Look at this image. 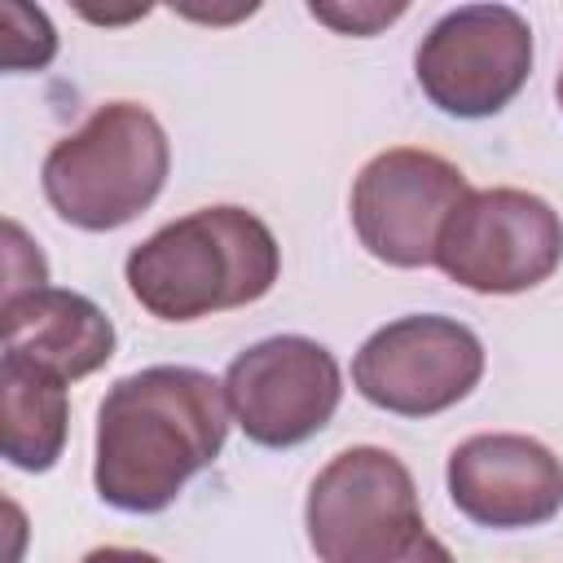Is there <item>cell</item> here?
<instances>
[{"label": "cell", "mask_w": 563, "mask_h": 563, "mask_svg": "<svg viewBox=\"0 0 563 563\" xmlns=\"http://www.w3.org/2000/svg\"><path fill=\"white\" fill-rule=\"evenodd\" d=\"M554 92H559V110H563V70H559V84H554Z\"/></svg>", "instance_id": "18"}, {"label": "cell", "mask_w": 563, "mask_h": 563, "mask_svg": "<svg viewBox=\"0 0 563 563\" xmlns=\"http://www.w3.org/2000/svg\"><path fill=\"white\" fill-rule=\"evenodd\" d=\"M387 563H453V554H449V545L440 541V537H431L427 528L400 550V554H391Z\"/></svg>", "instance_id": "16"}, {"label": "cell", "mask_w": 563, "mask_h": 563, "mask_svg": "<svg viewBox=\"0 0 563 563\" xmlns=\"http://www.w3.org/2000/svg\"><path fill=\"white\" fill-rule=\"evenodd\" d=\"M303 528L321 563H387L427 523L409 466L391 449L356 444L317 471Z\"/></svg>", "instance_id": "4"}, {"label": "cell", "mask_w": 563, "mask_h": 563, "mask_svg": "<svg viewBox=\"0 0 563 563\" xmlns=\"http://www.w3.org/2000/svg\"><path fill=\"white\" fill-rule=\"evenodd\" d=\"M4 356L53 374L57 383H75L97 374L114 356L110 317L79 290L40 286L18 299H0Z\"/></svg>", "instance_id": "11"}, {"label": "cell", "mask_w": 563, "mask_h": 563, "mask_svg": "<svg viewBox=\"0 0 563 563\" xmlns=\"http://www.w3.org/2000/svg\"><path fill=\"white\" fill-rule=\"evenodd\" d=\"M40 286H48V264H44L40 246L26 242L22 224L4 220V299H18Z\"/></svg>", "instance_id": "14"}, {"label": "cell", "mask_w": 563, "mask_h": 563, "mask_svg": "<svg viewBox=\"0 0 563 563\" xmlns=\"http://www.w3.org/2000/svg\"><path fill=\"white\" fill-rule=\"evenodd\" d=\"M224 383L194 365H150L119 378L97 409L92 488L123 515L167 510L229 435Z\"/></svg>", "instance_id": "1"}, {"label": "cell", "mask_w": 563, "mask_h": 563, "mask_svg": "<svg viewBox=\"0 0 563 563\" xmlns=\"http://www.w3.org/2000/svg\"><path fill=\"white\" fill-rule=\"evenodd\" d=\"M224 400L251 444L295 449L334 418L343 374L325 343L308 334H273L229 361Z\"/></svg>", "instance_id": "8"}, {"label": "cell", "mask_w": 563, "mask_h": 563, "mask_svg": "<svg viewBox=\"0 0 563 563\" xmlns=\"http://www.w3.org/2000/svg\"><path fill=\"white\" fill-rule=\"evenodd\" d=\"M0 57L9 70H44L57 53V31L48 22L44 9H31V4H18V0H4L0 4Z\"/></svg>", "instance_id": "13"}, {"label": "cell", "mask_w": 563, "mask_h": 563, "mask_svg": "<svg viewBox=\"0 0 563 563\" xmlns=\"http://www.w3.org/2000/svg\"><path fill=\"white\" fill-rule=\"evenodd\" d=\"M0 449L18 471H48L66 449V383L0 356Z\"/></svg>", "instance_id": "12"}, {"label": "cell", "mask_w": 563, "mask_h": 563, "mask_svg": "<svg viewBox=\"0 0 563 563\" xmlns=\"http://www.w3.org/2000/svg\"><path fill=\"white\" fill-rule=\"evenodd\" d=\"M282 246L246 207L189 211L128 251L123 277L132 299L158 321H198L246 308L273 290Z\"/></svg>", "instance_id": "2"}, {"label": "cell", "mask_w": 563, "mask_h": 563, "mask_svg": "<svg viewBox=\"0 0 563 563\" xmlns=\"http://www.w3.org/2000/svg\"><path fill=\"white\" fill-rule=\"evenodd\" d=\"M532 75V26L510 4L449 9L413 53L422 97L453 119L506 110Z\"/></svg>", "instance_id": "6"}, {"label": "cell", "mask_w": 563, "mask_h": 563, "mask_svg": "<svg viewBox=\"0 0 563 563\" xmlns=\"http://www.w3.org/2000/svg\"><path fill=\"white\" fill-rule=\"evenodd\" d=\"M563 264V220L528 189H471L449 216L435 268L475 295H519Z\"/></svg>", "instance_id": "5"}, {"label": "cell", "mask_w": 563, "mask_h": 563, "mask_svg": "<svg viewBox=\"0 0 563 563\" xmlns=\"http://www.w3.org/2000/svg\"><path fill=\"white\" fill-rule=\"evenodd\" d=\"M308 13L325 26H334L339 35H374L378 26L396 22L405 13V4H308Z\"/></svg>", "instance_id": "15"}, {"label": "cell", "mask_w": 563, "mask_h": 563, "mask_svg": "<svg viewBox=\"0 0 563 563\" xmlns=\"http://www.w3.org/2000/svg\"><path fill=\"white\" fill-rule=\"evenodd\" d=\"M466 194L471 185L449 158L409 145L383 150L352 180V229L374 260L391 268H427Z\"/></svg>", "instance_id": "9"}, {"label": "cell", "mask_w": 563, "mask_h": 563, "mask_svg": "<svg viewBox=\"0 0 563 563\" xmlns=\"http://www.w3.org/2000/svg\"><path fill=\"white\" fill-rule=\"evenodd\" d=\"M167 167L172 145L163 123L136 101H106L48 150L40 185L66 224L110 233L163 194Z\"/></svg>", "instance_id": "3"}, {"label": "cell", "mask_w": 563, "mask_h": 563, "mask_svg": "<svg viewBox=\"0 0 563 563\" xmlns=\"http://www.w3.org/2000/svg\"><path fill=\"white\" fill-rule=\"evenodd\" d=\"M79 563H163V559L150 550H132V545H97Z\"/></svg>", "instance_id": "17"}, {"label": "cell", "mask_w": 563, "mask_h": 563, "mask_svg": "<svg viewBox=\"0 0 563 563\" xmlns=\"http://www.w3.org/2000/svg\"><path fill=\"white\" fill-rule=\"evenodd\" d=\"M444 484L453 506L493 532L541 528L563 510V462L532 435L484 431L449 453Z\"/></svg>", "instance_id": "10"}, {"label": "cell", "mask_w": 563, "mask_h": 563, "mask_svg": "<svg viewBox=\"0 0 563 563\" xmlns=\"http://www.w3.org/2000/svg\"><path fill=\"white\" fill-rule=\"evenodd\" d=\"M484 378V343L471 325L413 312L378 325L361 352L352 356V387L396 413V418H431L466 400Z\"/></svg>", "instance_id": "7"}]
</instances>
